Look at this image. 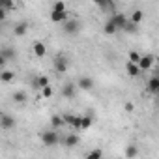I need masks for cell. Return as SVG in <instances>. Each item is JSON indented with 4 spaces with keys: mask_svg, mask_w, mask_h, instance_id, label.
<instances>
[{
    "mask_svg": "<svg viewBox=\"0 0 159 159\" xmlns=\"http://www.w3.org/2000/svg\"><path fill=\"white\" fill-rule=\"evenodd\" d=\"M142 17H144V13H142L140 10H135V11L131 13V19H129V21H131V23H135V25H139V23L142 21Z\"/></svg>",
    "mask_w": 159,
    "mask_h": 159,
    "instance_id": "21",
    "label": "cell"
},
{
    "mask_svg": "<svg viewBox=\"0 0 159 159\" xmlns=\"http://www.w3.org/2000/svg\"><path fill=\"white\" fill-rule=\"evenodd\" d=\"M0 79H2V83H11L15 79V73L10 71V69H2V73H0Z\"/></svg>",
    "mask_w": 159,
    "mask_h": 159,
    "instance_id": "16",
    "label": "cell"
},
{
    "mask_svg": "<svg viewBox=\"0 0 159 159\" xmlns=\"http://www.w3.org/2000/svg\"><path fill=\"white\" fill-rule=\"evenodd\" d=\"M41 96H43V98H51V96H52V88H51V86L41 88Z\"/></svg>",
    "mask_w": 159,
    "mask_h": 159,
    "instance_id": "30",
    "label": "cell"
},
{
    "mask_svg": "<svg viewBox=\"0 0 159 159\" xmlns=\"http://www.w3.org/2000/svg\"><path fill=\"white\" fill-rule=\"evenodd\" d=\"M79 144V135H75V133H69L67 137H66V146H77Z\"/></svg>",
    "mask_w": 159,
    "mask_h": 159,
    "instance_id": "18",
    "label": "cell"
},
{
    "mask_svg": "<svg viewBox=\"0 0 159 159\" xmlns=\"http://www.w3.org/2000/svg\"><path fill=\"white\" fill-rule=\"evenodd\" d=\"M54 67H56V71L66 73V71H67V62H66V58L58 56V58H56V62H54Z\"/></svg>",
    "mask_w": 159,
    "mask_h": 159,
    "instance_id": "13",
    "label": "cell"
},
{
    "mask_svg": "<svg viewBox=\"0 0 159 159\" xmlns=\"http://www.w3.org/2000/svg\"><path fill=\"white\" fill-rule=\"evenodd\" d=\"M13 101L23 105V103L26 101V94H25V92H21V90H19V92H15V94H13Z\"/></svg>",
    "mask_w": 159,
    "mask_h": 159,
    "instance_id": "23",
    "label": "cell"
},
{
    "mask_svg": "<svg viewBox=\"0 0 159 159\" xmlns=\"http://www.w3.org/2000/svg\"><path fill=\"white\" fill-rule=\"evenodd\" d=\"M52 11H66V2H54L52 4Z\"/></svg>",
    "mask_w": 159,
    "mask_h": 159,
    "instance_id": "27",
    "label": "cell"
},
{
    "mask_svg": "<svg viewBox=\"0 0 159 159\" xmlns=\"http://www.w3.org/2000/svg\"><path fill=\"white\" fill-rule=\"evenodd\" d=\"M98 6H99L101 10H114V4L109 2V0H107V2H98Z\"/></svg>",
    "mask_w": 159,
    "mask_h": 159,
    "instance_id": "28",
    "label": "cell"
},
{
    "mask_svg": "<svg viewBox=\"0 0 159 159\" xmlns=\"http://www.w3.org/2000/svg\"><path fill=\"white\" fill-rule=\"evenodd\" d=\"M51 125L56 129V127H62V125H66V120H64V116H58V114H54L52 118H51Z\"/></svg>",
    "mask_w": 159,
    "mask_h": 159,
    "instance_id": "17",
    "label": "cell"
},
{
    "mask_svg": "<svg viewBox=\"0 0 159 159\" xmlns=\"http://www.w3.org/2000/svg\"><path fill=\"white\" fill-rule=\"evenodd\" d=\"M116 30H118V28H116V25H114L111 19H109V21L103 25V32H105L107 36H112V34H116Z\"/></svg>",
    "mask_w": 159,
    "mask_h": 159,
    "instance_id": "15",
    "label": "cell"
},
{
    "mask_svg": "<svg viewBox=\"0 0 159 159\" xmlns=\"http://www.w3.org/2000/svg\"><path fill=\"white\" fill-rule=\"evenodd\" d=\"M92 118L90 116H83V124H81V129H90L92 127Z\"/></svg>",
    "mask_w": 159,
    "mask_h": 159,
    "instance_id": "26",
    "label": "cell"
},
{
    "mask_svg": "<svg viewBox=\"0 0 159 159\" xmlns=\"http://www.w3.org/2000/svg\"><path fill=\"white\" fill-rule=\"evenodd\" d=\"M36 86H39V88H47V86H49V77H47V75H39V77H38V81H36Z\"/></svg>",
    "mask_w": 159,
    "mask_h": 159,
    "instance_id": "20",
    "label": "cell"
},
{
    "mask_svg": "<svg viewBox=\"0 0 159 159\" xmlns=\"http://www.w3.org/2000/svg\"><path fill=\"white\" fill-rule=\"evenodd\" d=\"M125 69H127V75H129V77H139V75H140V67H139V64H131V62H127Z\"/></svg>",
    "mask_w": 159,
    "mask_h": 159,
    "instance_id": "12",
    "label": "cell"
},
{
    "mask_svg": "<svg viewBox=\"0 0 159 159\" xmlns=\"http://www.w3.org/2000/svg\"><path fill=\"white\" fill-rule=\"evenodd\" d=\"M64 120H66V124H67V125H71V127H75V129H81V124H83V116L66 114V116H64Z\"/></svg>",
    "mask_w": 159,
    "mask_h": 159,
    "instance_id": "3",
    "label": "cell"
},
{
    "mask_svg": "<svg viewBox=\"0 0 159 159\" xmlns=\"http://www.w3.org/2000/svg\"><path fill=\"white\" fill-rule=\"evenodd\" d=\"M153 62H155V58H153L152 54H144V56L140 58V62H139V67H140V71H146V69H150V67L153 66Z\"/></svg>",
    "mask_w": 159,
    "mask_h": 159,
    "instance_id": "5",
    "label": "cell"
},
{
    "mask_svg": "<svg viewBox=\"0 0 159 159\" xmlns=\"http://www.w3.org/2000/svg\"><path fill=\"white\" fill-rule=\"evenodd\" d=\"M79 28H81V25H79V21H75V19H69L67 23H64V32L66 34H77Z\"/></svg>",
    "mask_w": 159,
    "mask_h": 159,
    "instance_id": "4",
    "label": "cell"
},
{
    "mask_svg": "<svg viewBox=\"0 0 159 159\" xmlns=\"http://www.w3.org/2000/svg\"><path fill=\"white\" fill-rule=\"evenodd\" d=\"M124 109H125L127 112H133V111H135V107H133V103H129V101H127V103L124 105Z\"/></svg>",
    "mask_w": 159,
    "mask_h": 159,
    "instance_id": "31",
    "label": "cell"
},
{
    "mask_svg": "<svg viewBox=\"0 0 159 159\" xmlns=\"http://www.w3.org/2000/svg\"><path fill=\"white\" fill-rule=\"evenodd\" d=\"M77 86L81 88V90H90V88H94V81L90 77H81L79 79V83H77Z\"/></svg>",
    "mask_w": 159,
    "mask_h": 159,
    "instance_id": "7",
    "label": "cell"
},
{
    "mask_svg": "<svg viewBox=\"0 0 159 159\" xmlns=\"http://www.w3.org/2000/svg\"><path fill=\"white\" fill-rule=\"evenodd\" d=\"M148 92L159 94V77H152L150 81H148Z\"/></svg>",
    "mask_w": 159,
    "mask_h": 159,
    "instance_id": "10",
    "label": "cell"
},
{
    "mask_svg": "<svg viewBox=\"0 0 159 159\" xmlns=\"http://www.w3.org/2000/svg\"><path fill=\"white\" fill-rule=\"evenodd\" d=\"M41 140H43L45 146H56L58 140H60V137H58V133L52 129V131H45V133H41Z\"/></svg>",
    "mask_w": 159,
    "mask_h": 159,
    "instance_id": "1",
    "label": "cell"
},
{
    "mask_svg": "<svg viewBox=\"0 0 159 159\" xmlns=\"http://www.w3.org/2000/svg\"><path fill=\"white\" fill-rule=\"evenodd\" d=\"M124 30H125V32H129V34H133V32H137V25L129 21V23L125 25V28H124Z\"/></svg>",
    "mask_w": 159,
    "mask_h": 159,
    "instance_id": "29",
    "label": "cell"
},
{
    "mask_svg": "<svg viewBox=\"0 0 159 159\" xmlns=\"http://www.w3.org/2000/svg\"><path fill=\"white\" fill-rule=\"evenodd\" d=\"M0 56H2L4 60H10V58H15V51H13V49H8V47H4L2 51H0Z\"/></svg>",
    "mask_w": 159,
    "mask_h": 159,
    "instance_id": "19",
    "label": "cell"
},
{
    "mask_svg": "<svg viewBox=\"0 0 159 159\" xmlns=\"http://www.w3.org/2000/svg\"><path fill=\"white\" fill-rule=\"evenodd\" d=\"M2 127L4 129H11V127H15V120L11 118V116H8V114H2Z\"/></svg>",
    "mask_w": 159,
    "mask_h": 159,
    "instance_id": "14",
    "label": "cell"
},
{
    "mask_svg": "<svg viewBox=\"0 0 159 159\" xmlns=\"http://www.w3.org/2000/svg\"><path fill=\"white\" fill-rule=\"evenodd\" d=\"M32 49H34V54H36L38 58H43V56L47 54V47H45L41 41H34V43H32Z\"/></svg>",
    "mask_w": 159,
    "mask_h": 159,
    "instance_id": "6",
    "label": "cell"
},
{
    "mask_svg": "<svg viewBox=\"0 0 159 159\" xmlns=\"http://www.w3.org/2000/svg\"><path fill=\"white\" fill-rule=\"evenodd\" d=\"M51 21H52V23H67L69 17H67L66 11H62V13H60V11H52V13H51Z\"/></svg>",
    "mask_w": 159,
    "mask_h": 159,
    "instance_id": "8",
    "label": "cell"
},
{
    "mask_svg": "<svg viewBox=\"0 0 159 159\" xmlns=\"http://www.w3.org/2000/svg\"><path fill=\"white\" fill-rule=\"evenodd\" d=\"M140 58H142V54H139L137 51H131V52H129V62H131V64H139Z\"/></svg>",
    "mask_w": 159,
    "mask_h": 159,
    "instance_id": "25",
    "label": "cell"
},
{
    "mask_svg": "<svg viewBox=\"0 0 159 159\" xmlns=\"http://www.w3.org/2000/svg\"><path fill=\"white\" fill-rule=\"evenodd\" d=\"M26 30H28V23H26V21H23V23H17V25H15L13 34H15V36H25V34H26Z\"/></svg>",
    "mask_w": 159,
    "mask_h": 159,
    "instance_id": "11",
    "label": "cell"
},
{
    "mask_svg": "<svg viewBox=\"0 0 159 159\" xmlns=\"http://www.w3.org/2000/svg\"><path fill=\"white\" fill-rule=\"evenodd\" d=\"M111 21L116 25V28H118V30H124V28H125V25L129 23V21H127V17H125L124 13H112V15H111Z\"/></svg>",
    "mask_w": 159,
    "mask_h": 159,
    "instance_id": "2",
    "label": "cell"
},
{
    "mask_svg": "<svg viewBox=\"0 0 159 159\" xmlns=\"http://www.w3.org/2000/svg\"><path fill=\"white\" fill-rule=\"evenodd\" d=\"M137 153H139V150H137V146H135V144H129V146L125 148V157L133 159V157H137Z\"/></svg>",
    "mask_w": 159,
    "mask_h": 159,
    "instance_id": "22",
    "label": "cell"
},
{
    "mask_svg": "<svg viewBox=\"0 0 159 159\" xmlns=\"http://www.w3.org/2000/svg\"><path fill=\"white\" fill-rule=\"evenodd\" d=\"M77 88H79V86H75V83H67V84L64 86V90H62V96H64V98H73L75 92H77Z\"/></svg>",
    "mask_w": 159,
    "mask_h": 159,
    "instance_id": "9",
    "label": "cell"
},
{
    "mask_svg": "<svg viewBox=\"0 0 159 159\" xmlns=\"http://www.w3.org/2000/svg\"><path fill=\"white\" fill-rule=\"evenodd\" d=\"M86 159H103V153H101L99 148H96V150H92V152L86 155Z\"/></svg>",
    "mask_w": 159,
    "mask_h": 159,
    "instance_id": "24",
    "label": "cell"
}]
</instances>
